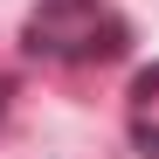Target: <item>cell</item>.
Returning a JSON list of instances; mask_svg holds the SVG:
<instances>
[{"mask_svg":"<svg viewBox=\"0 0 159 159\" xmlns=\"http://www.w3.org/2000/svg\"><path fill=\"white\" fill-rule=\"evenodd\" d=\"M21 48L35 62H62V69H90V62H118L131 48V21L111 0H42L21 21Z\"/></svg>","mask_w":159,"mask_h":159,"instance_id":"1","label":"cell"},{"mask_svg":"<svg viewBox=\"0 0 159 159\" xmlns=\"http://www.w3.org/2000/svg\"><path fill=\"white\" fill-rule=\"evenodd\" d=\"M7 111H14V76H0V125H7Z\"/></svg>","mask_w":159,"mask_h":159,"instance_id":"2","label":"cell"}]
</instances>
